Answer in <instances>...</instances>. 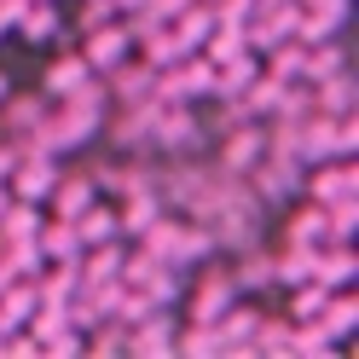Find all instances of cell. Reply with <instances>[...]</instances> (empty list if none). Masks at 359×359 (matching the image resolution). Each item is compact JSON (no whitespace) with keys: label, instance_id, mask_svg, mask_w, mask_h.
Returning a JSON list of instances; mask_svg holds the SVG:
<instances>
[{"label":"cell","instance_id":"obj_18","mask_svg":"<svg viewBox=\"0 0 359 359\" xmlns=\"http://www.w3.org/2000/svg\"><path fill=\"white\" fill-rule=\"evenodd\" d=\"M93 186L110 191V197H128V191H145L151 174H145L140 163H104V168H93Z\"/></svg>","mask_w":359,"mask_h":359},{"label":"cell","instance_id":"obj_23","mask_svg":"<svg viewBox=\"0 0 359 359\" xmlns=\"http://www.w3.org/2000/svg\"><path fill=\"white\" fill-rule=\"evenodd\" d=\"M330 70H348V53H342V41H336V35H325V41H313V47H307V76L302 81H319Z\"/></svg>","mask_w":359,"mask_h":359},{"label":"cell","instance_id":"obj_24","mask_svg":"<svg viewBox=\"0 0 359 359\" xmlns=\"http://www.w3.org/2000/svg\"><path fill=\"white\" fill-rule=\"evenodd\" d=\"M325 238H330V232H325V203H307V209L290 215L284 243H325Z\"/></svg>","mask_w":359,"mask_h":359},{"label":"cell","instance_id":"obj_10","mask_svg":"<svg viewBox=\"0 0 359 359\" xmlns=\"http://www.w3.org/2000/svg\"><path fill=\"white\" fill-rule=\"evenodd\" d=\"M93 81H99L93 64H87L81 53H64V58H53L47 87H41V93H47V99H70V93H81V87H93Z\"/></svg>","mask_w":359,"mask_h":359},{"label":"cell","instance_id":"obj_19","mask_svg":"<svg viewBox=\"0 0 359 359\" xmlns=\"http://www.w3.org/2000/svg\"><path fill=\"white\" fill-rule=\"evenodd\" d=\"M76 238H81V250H87V243H110V238H122V232H116V209L93 197V203L76 215Z\"/></svg>","mask_w":359,"mask_h":359},{"label":"cell","instance_id":"obj_27","mask_svg":"<svg viewBox=\"0 0 359 359\" xmlns=\"http://www.w3.org/2000/svg\"><path fill=\"white\" fill-rule=\"evenodd\" d=\"M6 93H12V76H6V70H0V99H6Z\"/></svg>","mask_w":359,"mask_h":359},{"label":"cell","instance_id":"obj_28","mask_svg":"<svg viewBox=\"0 0 359 359\" xmlns=\"http://www.w3.org/2000/svg\"><path fill=\"white\" fill-rule=\"evenodd\" d=\"M6 29H12V24H6V12H0V41H6Z\"/></svg>","mask_w":359,"mask_h":359},{"label":"cell","instance_id":"obj_7","mask_svg":"<svg viewBox=\"0 0 359 359\" xmlns=\"http://www.w3.org/2000/svg\"><path fill=\"white\" fill-rule=\"evenodd\" d=\"M255 156H261V116L238 122V128H220V163L215 168L243 174V168H255Z\"/></svg>","mask_w":359,"mask_h":359},{"label":"cell","instance_id":"obj_25","mask_svg":"<svg viewBox=\"0 0 359 359\" xmlns=\"http://www.w3.org/2000/svg\"><path fill=\"white\" fill-rule=\"evenodd\" d=\"M290 336H296V319L290 325H255V353H290Z\"/></svg>","mask_w":359,"mask_h":359},{"label":"cell","instance_id":"obj_5","mask_svg":"<svg viewBox=\"0 0 359 359\" xmlns=\"http://www.w3.org/2000/svg\"><path fill=\"white\" fill-rule=\"evenodd\" d=\"M302 191L313 197V203H342V197H359L353 156H325V163H313V174H302Z\"/></svg>","mask_w":359,"mask_h":359},{"label":"cell","instance_id":"obj_6","mask_svg":"<svg viewBox=\"0 0 359 359\" xmlns=\"http://www.w3.org/2000/svg\"><path fill=\"white\" fill-rule=\"evenodd\" d=\"M128 53H133V35H128L122 18H110V24H99V29H87V35H81V58L93 64L99 76L110 70V64H122Z\"/></svg>","mask_w":359,"mask_h":359},{"label":"cell","instance_id":"obj_22","mask_svg":"<svg viewBox=\"0 0 359 359\" xmlns=\"http://www.w3.org/2000/svg\"><path fill=\"white\" fill-rule=\"evenodd\" d=\"M238 255H243V261L232 266L238 290H261V284H273V255H266V250H255V243H243Z\"/></svg>","mask_w":359,"mask_h":359},{"label":"cell","instance_id":"obj_26","mask_svg":"<svg viewBox=\"0 0 359 359\" xmlns=\"http://www.w3.org/2000/svg\"><path fill=\"white\" fill-rule=\"evenodd\" d=\"M174 348H186V353H220L215 348V325H191L186 336H174Z\"/></svg>","mask_w":359,"mask_h":359},{"label":"cell","instance_id":"obj_8","mask_svg":"<svg viewBox=\"0 0 359 359\" xmlns=\"http://www.w3.org/2000/svg\"><path fill=\"white\" fill-rule=\"evenodd\" d=\"M0 104H6V133H12V145H29L35 128L47 122V110H53L47 93H6Z\"/></svg>","mask_w":359,"mask_h":359},{"label":"cell","instance_id":"obj_20","mask_svg":"<svg viewBox=\"0 0 359 359\" xmlns=\"http://www.w3.org/2000/svg\"><path fill=\"white\" fill-rule=\"evenodd\" d=\"M41 232V203H24V197H12L6 215H0V243H24Z\"/></svg>","mask_w":359,"mask_h":359},{"label":"cell","instance_id":"obj_15","mask_svg":"<svg viewBox=\"0 0 359 359\" xmlns=\"http://www.w3.org/2000/svg\"><path fill=\"white\" fill-rule=\"evenodd\" d=\"M35 243H41V255H47V261H76V255H81L76 220H64V215H53V220H41V232H35Z\"/></svg>","mask_w":359,"mask_h":359},{"label":"cell","instance_id":"obj_14","mask_svg":"<svg viewBox=\"0 0 359 359\" xmlns=\"http://www.w3.org/2000/svg\"><path fill=\"white\" fill-rule=\"evenodd\" d=\"M313 87V110H325V116H348L353 110V76L348 70H330L319 81H307Z\"/></svg>","mask_w":359,"mask_h":359},{"label":"cell","instance_id":"obj_1","mask_svg":"<svg viewBox=\"0 0 359 359\" xmlns=\"http://www.w3.org/2000/svg\"><path fill=\"white\" fill-rule=\"evenodd\" d=\"M145 255H156V261H168V266H197L209 250H215V238H209V226L203 220H174V215H156L151 226L133 238Z\"/></svg>","mask_w":359,"mask_h":359},{"label":"cell","instance_id":"obj_12","mask_svg":"<svg viewBox=\"0 0 359 359\" xmlns=\"http://www.w3.org/2000/svg\"><path fill=\"white\" fill-rule=\"evenodd\" d=\"M353 325H359V302H353V290H330L325 296V307H319V330L330 336L336 348L353 336Z\"/></svg>","mask_w":359,"mask_h":359},{"label":"cell","instance_id":"obj_2","mask_svg":"<svg viewBox=\"0 0 359 359\" xmlns=\"http://www.w3.org/2000/svg\"><path fill=\"white\" fill-rule=\"evenodd\" d=\"M238 296H243V290H238V278H232V266L215 261V266H203V273H197V290H191L186 313H191V325H215Z\"/></svg>","mask_w":359,"mask_h":359},{"label":"cell","instance_id":"obj_3","mask_svg":"<svg viewBox=\"0 0 359 359\" xmlns=\"http://www.w3.org/2000/svg\"><path fill=\"white\" fill-rule=\"evenodd\" d=\"M203 145V128H197V116L180 99H156V110H151V151H197Z\"/></svg>","mask_w":359,"mask_h":359},{"label":"cell","instance_id":"obj_16","mask_svg":"<svg viewBox=\"0 0 359 359\" xmlns=\"http://www.w3.org/2000/svg\"><path fill=\"white\" fill-rule=\"evenodd\" d=\"M353 273H359L353 243H319V284H325V290H348Z\"/></svg>","mask_w":359,"mask_h":359},{"label":"cell","instance_id":"obj_21","mask_svg":"<svg viewBox=\"0 0 359 359\" xmlns=\"http://www.w3.org/2000/svg\"><path fill=\"white\" fill-rule=\"evenodd\" d=\"M266 70H273L278 81H302V76H307V47H302L296 35H290V41H278V47L266 53Z\"/></svg>","mask_w":359,"mask_h":359},{"label":"cell","instance_id":"obj_17","mask_svg":"<svg viewBox=\"0 0 359 359\" xmlns=\"http://www.w3.org/2000/svg\"><path fill=\"white\" fill-rule=\"evenodd\" d=\"M12 29L24 35L29 47H41V41H53V35H58V12H53V0H29V6L12 18Z\"/></svg>","mask_w":359,"mask_h":359},{"label":"cell","instance_id":"obj_13","mask_svg":"<svg viewBox=\"0 0 359 359\" xmlns=\"http://www.w3.org/2000/svg\"><path fill=\"white\" fill-rule=\"evenodd\" d=\"M174 87H180V99H215V64L209 58H197V53H186V58H174Z\"/></svg>","mask_w":359,"mask_h":359},{"label":"cell","instance_id":"obj_11","mask_svg":"<svg viewBox=\"0 0 359 359\" xmlns=\"http://www.w3.org/2000/svg\"><path fill=\"white\" fill-rule=\"evenodd\" d=\"M99 197V186H93V174H58L53 180V191H47V203H53V215H64V220H76L87 203Z\"/></svg>","mask_w":359,"mask_h":359},{"label":"cell","instance_id":"obj_9","mask_svg":"<svg viewBox=\"0 0 359 359\" xmlns=\"http://www.w3.org/2000/svg\"><path fill=\"white\" fill-rule=\"evenodd\" d=\"M110 87H104V99H116V104H145L151 99V87H156V70H151V64L140 58V64H110Z\"/></svg>","mask_w":359,"mask_h":359},{"label":"cell","instance_id":"obj_4","mask_svg":"<svg viewBox=\"0 0 359 359\" xmlns=\"http://www.w3.org/2000/svg\"><path fill=\"white\" fill-rule=\"evenodd\" d=\"M53 180H58L53 151H35V145H24V151L12 156V168H6V191H12V197H24V203H47Z\"/></svg>","mask_w":359,"mask_h":359}]
</instances>
